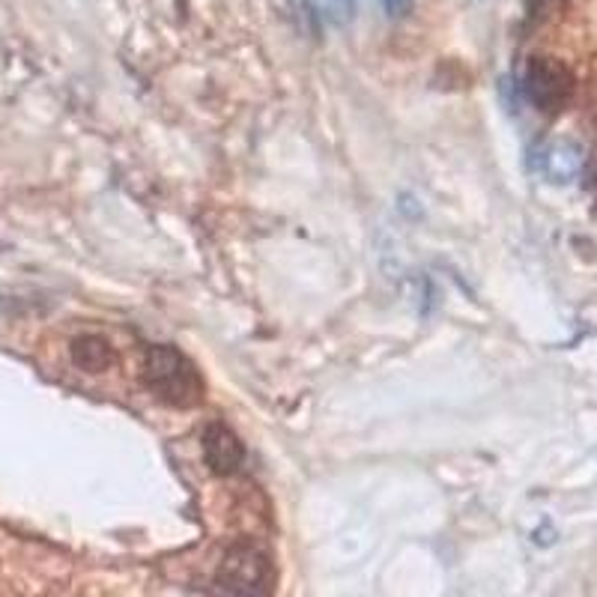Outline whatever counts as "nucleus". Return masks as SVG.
Here are the masks:
<instances>
[{
	"label": "nucleus",
	"instance_id": "nucleus-6",
	"mask_svg": "<svg viewBox=\"0 0 597 597\" xmlns=\"http://www.w3.org/2000/svg\"><path fill=\"white\" fill-rule=\"evenodd\" d=\"M72 359L78 368L90 371V374H102L111 359H114V350L108 347V341L96 338V335H81L72 341Z\"/></svg>",
	"mask_w": 597,
	"mask_h": 597
},
{
	"label": "nucleus",
	"instance_id": "nucleus-3",
	"mask_svg": "<svg viewBox=\"0 0 597 597\" xmlns=\"http://www.w3.org/2000/svg\"><path fill=\"white\" fill-rule=\"evenodd\" d=\"M574 72L556 57H532L526 66V96L535 108L553 114L574 96Z\"/></svg>",
	"mask_w": 597,
	"mask_h": 597
},
{
	"label": "nucleus",
	"instance_id": "nucleus-1",
	"mask_svg": "<svg viewBox=\"0 0 597 597\" xmlns=\"http://www.w3.org/2000/svg\"><path fill=\"white\" fill-rule=\"evenodd\" d=\"M144 380L153 395L177 409H189L203 398L198 368L174 347H150L144 356Z\"/></svg>",
	"mask_w": 597,
	"mask_h": 597
},
{
	"label": "nucleus",
	"instance_id": "nucleus-2",
	"mask_svg": "<svg viewBox=\"0 0 597 597\" xmlns=\"http://www.w3.org/2000/svg\"><path fill=\"white\" fill-rule=\"evenodd\" d=\"M275 586V565L272 559L251 544L230 547L215 571V589L224 595H269Z\"/></svg>",
	"mask_w": 597,
	"mask_h": 597
},
{
	"label": "nucleus",
	"instance_id": "nucleus-5",
	"mask_svg": "<svg viewBox=\"0 0 597 597\" xmlns=\"http://www.w3.org/2000/svg\"><path fill=\"white\" fill-rule=\"evenodd\" d=\"M538 168L550 183L565 186L583 171V150L571 141H553L541 150Z\"/></svg>",
	"mask_w": 597,
	"mask_h": 597
},
{
	"label": "nucleus",
	"instance_id": "nucleus-4",
	"mask_svg": "<svg viewBox=\"0 0 597 597\" xmlns=\"http://www.w3.org/2000/svg\"><path fill=\"white\" fill-rule=\"evenodd\" d=\"M203 457L215 475H233L245 463V448L227 424H209L203 430Z\"/></svg>",
	"mask_w": 597,
	"mask_h": 597
},
{
	"label": "nucleus",
	"instance_id": "nucleus-9",
	"mask_svg": "<svg viewBox=\"0 0 597 597\" xmlns=\"http://www.w3.org/2000/svg\"><path fill=\"white\" fill-rule=\"evenodd\" d=\"M541 3H556V0H541Z\"/></svg>",
	"mask_w": 597,
	"mask_h": 597
},
{
	"label": "nucleus",
	"instance_id": "nucleus-8",
	"mask_svg": "<svg viewBox=\"0 0 597 597\" xmlns=\"http://www.w3.org/2000/svg\"><path fill=\"white\" fill-rule=\"evenodd\" d=\"M389 18H403L412 9V0H380Z\"/></svg>",
	"mask_w": 597,
	"mask_h": 597
},
{
	"label": "nucleus",
	"instance_id": "nucleus-7",
	"mask_svg": "<svg viewBox=\"0 0 597 597\" xmlns=\"http://www.w3.org/2000/svg\"><path fill=\"white\" fill-rule=\"evenodd\" d=\"M326 9H329V15H332L338 24H344V21H350V18H353V12H356V0H326Z\"/></svg>",
	"mask_w": 597,
	"mask_h": 597
}]
</instances>
